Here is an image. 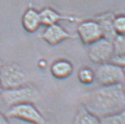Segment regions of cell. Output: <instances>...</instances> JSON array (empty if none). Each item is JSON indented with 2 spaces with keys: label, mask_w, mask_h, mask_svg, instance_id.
<instances>
[{
  "label": "cell",
  "mask_w": 125,
  "mask_h": 124,
  "mask_svg": "<svg viewBox=\"0 0 125 124\" xmlns=\"http://www.w3.org/2000/svg\"><path fill=\"white\" fill-rule=\"evenodd\" d=\"M82 101L85 109L99 118L121 113L125 108L124 84L101 86L85 93Z\"/></svg>",
  "instance_id": "6da1fadb"
},
{
  "label": "cell",
  "mask_w": 125,
  "mask_h": 124,
  "mask_svg": "<svg viewBox=\"0 0 125 124\" xmlns=\"http://www.w3.org/2000/svg\"><path fill=\"white\" fill-rule=\"evenodd\" d=\"M0 95L5 104L9 106L24 103L33 104L40 98L38 90L27 84L16 88L3 90Z\"/></svg>",
  "instance_id": "7a4b0ae2"
},
{
  "label": "cell",
  "mask_w": 125,
  "mask_h": 124,
  "mask_svg": "<svg viewBox=\"0 0 125 124\" xmlns=\"http://www.w3.org/2000/svg\"><path fill=\"white\" fill-rule=\"evenodd\" d=\"M0 83L3 90L16 88L27 84L24 70L16 63L3 65L0 69Z\"/></svg>",
  "instance_id": "3957f363"
},
{
  "label": "cell",
  "mask_w": 125,
  "mask_h": 124,
  "mask_svg": "<svg viewBox=\"0 0 125 124\" xmlns=\"http://www.w3.org/2000/svg\"><path fill=\"white\" fill-rule=\"evenodd\" d=\"M95 73V79L101 86L124 84V67L110 63L100 64Z\"/></svg>",
  "instance_id": "277c9868"
},
{
  "label": "cell",
  "mask_w": 125,
  "mask_h": 124,
  "mask_svg": "<svg viewBox=\"0 0 125 124\" xmlns=\"http://www.w3.org/2000/svg\"><path fill=\"white\" fill-rule=\"evenodd\" d=\"M6 115L32 124H45L46 123L44 117L32 103H24L10 106Z\"/></svg>",
  "instance_id": "5b68a950"
},
{
  "label": "cell",
  "mask_w": 125,
  "mask_h": 124,
  "mask_svg": "<svg viewBox=\"0 0 125 124\" xmlns=\"http://www.w3.org/2000/svg\"><path fill=\"white\" fill-rule=\"evenodd\" d=\"M113 54V43L109 40L102 38L89 45L88 57L94 63H108Z\"/></svg>",
  "instance_id": "8992f818"
},
{
  "label": "cell",
  "mask_w": 125,
  "mask_h": 124,
  "mask_svg": "<svg viewBox=\"0 0 125 124\" xmlns=\"http://www.w3.org/2000/svg\"><path fill=\"white\" fill-rule=\"evenodd\" d=\"M77 35L81 41L87 45L102 38L101 27L97 21L86 20L80 23L77 27Z\"/></svg>",
  "instance_id": "52a82bcc"
},
{
  "label": "cell",
  "mask_w": 125,
  "mask_h": 124,
  "mask_svg": "<svg viewBox=\"0 0 125 124\" xmlns=\"http://www.w3.org/2000/svg\"><path fill=\"white\" fill-rule=\"evenodd\" d=\"M43 39L50 45H57L65 40L74 38L75 36L70 34L58 24L46 27L42 35Z\"/></svg>",
  "instance_id": "ba28073f"
},
{
  "label": "cell",
  "mask_w": 125,
  "mask_h": 124,
  "mask_svg": "<svg viewBox=\"0 0 125 124\" xmlns=\"http://www.w3.org/2000/svg\"><path fill=\"white\" fill-rule=\"evenodd\" d=\"M39 14H40L41 25L46 26V27L52 24H58L59 21L63 20L71 22L80 21V19L77 17L62 15L50 8H45L42 9L39 12Z\"/></svg>",
  "instance_id": "9c48e42d"
},
{
  "label": "cell",
  "mask_w": 125,
  "mask_h": 124,
  "mask_svg": "<svg viewBox=\"0 0 125 124\" xmlns=\"http://www.w3.org/2000/svg\"><path fill=\"white\" fill-rule=\"evenodd\" d=\"M73 66L71 62L66 59H58L54 61L50 67L51 74L58 79H63L70 76L73 72Z\"/></svg>",
  "instance_id": "30bf717a"
},
{
  "label": "cell",
  "mask_w": 125,
  "mask_h": 124,
  "mask_svg": "<svg viewBox=\"0 0 125 124\" xmlns=\"http://www.w3.org/2000/svg\"><path fill=\"white\" fill-rule=\"evenodd\" d=\"M21 23L27 32H35L41 25L39 12L33 8H28L23 14Z\"/></svg>",
  "instance_id": "8fae6325"
},
{
  "label": "cell",
  "mask_w": 125,
  "mask_h": 124,
  "mask_svg": "<svg viewBox=\"0 0 125 124\" xmlns=\"http://www.w3.org/2000/svg\"><path fill=\"white\" fill-rule=\"evenodd\" d=\"M74 124H101L100 118L85 108L79 110L74 119Z\"/></svg>",
  "instance_id": "7c38bea8"
},
{
  "label": "cell",
  "mask_w": 125,
  "mask_h": 124,
  "mask_svg": "<svg viewBox=\"0 0 125 124\" xmlns=\"http://www.w3.org/2000/svg\"><path fill=\"white\" fill-rule=\"evenodd\" d=\"M112 19L104 17V18H102L101 19L97 21L101 27L102 38H105L107 40H109L110 41H113V39L117 35V34L115 33V30L113 29V27Z\"/></svg>",
  "instance_id": "4fadbf2b"
},
{
  "label": "cell",
  "mask_w": 125,
  "mask_h": 124,
  "mask_svg": "<svg viewBox=\"0 0 125 124\" xmlns=\"http://www.w3.org/2000/svg\"><path fill=\"white\" fill-rule=\"evenodd\" d=\"M78 79L84 85H90L95 80V73L89 67H82L80 68L77 74Z\"/></svg>",
  "instance_id": "5bb4252c"
},
{
  "label": "cell",
  "mask_w": 125,
  "mask_h": 124,
  "mask_svg": "<svg viewBox=\"0 0 125 124\" xmlns=\"http://www.w3.org/2000/svg\"><path fill=\"white\" fill-rule=\"evenodd\" d=\"M124 35H117L112 41L113 54L117 56H125V40Z\"/></svg>",
  "instance_id": "9a60e30c"
},
{
  "label": "cell",
  "mask_w": 125,
  "mask_h": 124,
  "mask_svg": "<svg viewBox=\"0 0 125 124\" xmlns=\"http://www.w3.org/2000/svg\"><path fill=\"white\" fill-rule=\"evenodd\" d=\"M100 123L101 124H125L124 111L118 114L100 118Z\"/></svg>",
  "instance_id": "2e32d148"
},
{
  "label": "cell",
  "mask_w": 125,
  "mask_h": 124,
  "mask_svg": "<svg viewBox=\"0 0 125 124\" xmlns=\"http://www.w3.org/2000/svg\"><path fill=\"white\" fill-rule=\"evenodd\" d=\"M113 29L117 35H124L125 32V17L124 15H118L112 19Z\"/></svg>",
  "instance_id": "e0dca14e"
},
{
  "label": "cell",
  "mask_w": 125,
  "mask_h": 124,
  "mask_svg": "<svg viewBox=\"0 0 125 124\" xmlns=\"http://www.w3.org/2000/svg\"><path fill=\"white\" fill-rule=\"evenodd\" d=\"M108 63H113L114 65L124 67L125 65V56H117V55H113Z\"/></svg>",
  "instance_id": "ac0fdd59"
},
{
  "label": "cell",
  "mask_w": 125,
  "mask_h": 124,
  "mask_svg": "<svg viewBox=\"0 0 125 124\" xmlns=\"http://www.w3.org/2000/svg\"><path fill=\"white\" fill-rule=\"evenodd\" d=\"M0 124H10L6 115L0 112Z\"/></svg>",
  "instance_id": "d6986e66"
},
{
  "label": "cell",
  "mask_w": 125,
  "mask_h": 124,
  "mask_svg": "<svg viewBox=\"0 0 125 124\" xmlns=\"http://www.w3.org/2000/svg\"><path fill=\"white\" fill-rule=\"evenodd\" d=\"M3 62H2V60H1V59H0V69H1L2 68V67L3 66Z\"/></svg>",
  "instance_id": "ffe728a7"
},
{
  "label": "cell",
  "mask_w": 125,
  "mask_h": 124,
  "mask_svg": "<svg viewBox=\"0 0 125 124\" xmlns=\"http://www.w3.org/2000/svg\"><path fill=\"white\" fill-rule=\"evenodd\" d=\"M2 90H3V88H2V86L1 83H0V94H1V93L2 92Z\"/></svg>",
  "instance_id": "44dd1931"
}]
</instances>
